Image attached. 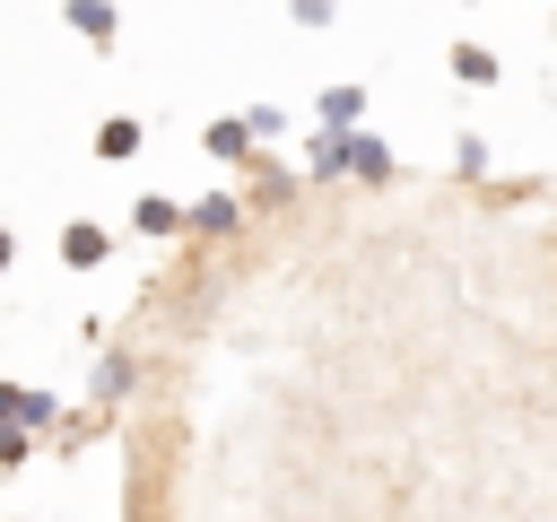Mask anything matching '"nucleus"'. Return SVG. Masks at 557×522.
Listing matches in <instances>:
<instances>
[{"mask_svg":"<svg viewBox=\"0 0 557 522\" xmlns=\"http://www.w3.org/2000/svg\"><path fill=\"white\" fill-rule=\"evenodd\" d=\"M453 70H461V78H496V61H487L479 44H461V52H453Z\"/></svg>","mask_w":557,"mask_h":522,"instance_id":"5","label":"nucleus"},{"mask_svg":"<svg viewBox=\"0 0 557 522\" xmlns=\"http://www.w3.org/2000/svg\"><path fill=\"white\" fill-rule=\"evenodd\" d=\"M0 261H9V235H0Z\"/></svg>","mask_w":557,"mask_h":522,"instance_id":"6","label":"nucleus"},{"mask_svg":"<svg viewBox=\"0 0 557 522\" xmlns=\"http://www.w3.org/2000/svg\"><path fill=\"white\" fill-rule=\"evenodd\" d=\"M96 148H104V157H131V148H139V122H104V139H96Z\"/></svg>","mask_w":557,"mask_h":522,"instance_id":"4","label":"nucleus"},{"mask_svg":"<svg viewBox=\"0 0 557 522\" xmlns=\"http://www.w3.org/2000/svg\"><path fill=\"white\" fill-rule=\"evenodd\" d=\"M70 26H87V35H113V9H104V0H70Z\"/></svg>","mask_w":557,"mask_h":522,"instance_id":"2","label":"nucleus"},{"mask_svg":"<svg viewBox=\"0 0 557 522\" xmlns=\"http://www.w3.org/2000/svg\"><path fill=\"white\" fill-rule=\"evenodd\" d=\"M357 113H366V96H357V87H331V96H322V122H331V130H348Z\"/></svg>","mask_w":557,"mask_h":522,"instance_id":"1","label":"nucleus"},{"mask_svg":"<svg viewBox=\"0 0 557 522\" xmlns=\"http://www.w3.org/2000/svg\"><path fill=\"white\" fill-rule=\"evenodd\" d=\"M61 252H70V261H78V270H87V261H96V252H104V235H96V226H70V235H61Z\"/></svg>","mask_w":557,"mask_h":522,"instance_id":"3","label":"nucleus"}]
</instances>
